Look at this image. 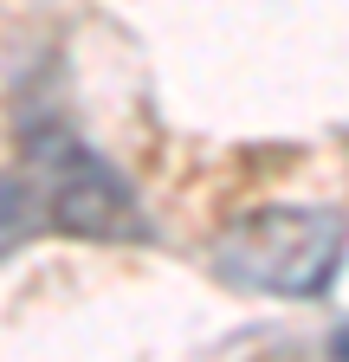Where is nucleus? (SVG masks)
I'll use <instances>...</instances> for the list:
<instances>
[{
	"mask_svg": "<svg viewBox=\"0 0 349 362\" xmlns=\"http://www.w3.org/2000/svg\"><path fill=\"white\" fill-rule=\"evenodd\" d=\"M349 226L336 207H259L213 240V272L266 298H324L343 272Z\"/></svg>",
	"mask_w": 349,
	"mask_h": 362,
	"instance_id": "nucleus-1",
	"label": "nucleus"
},
{
	"mask_svg": "<svg viewBox=\"0 0 349 362\" xmlns=\"http://www.w3.org/2000/svg\"><path fill=\"white\" fill-rule=\"evenodd\" d=\"M26 149H32L39 181H46V220L59 233H71V240H149L143 201L129 194V181L97 149H84L71 129L39 123L26 136Z\"/></svg>",
	"mask_w": 349,
	"mask_h": 362,
	"instance_id": "nucleus-2",
	"label": "nucleus"
},
{
	"mask_svg": "<svg viewBox=\"0 0 349 362\" xmlns=\"http://www.w3.org/2000/svg\"><path fill=\"white\" fill-rule=\"evenodd\" d=\"M39 226H46V201L26 175H0V259L13 246H26Z\"/></svg>",
	"mask_w": 349,
	"mask_h": 362,
	"instance_id": "nucleus-3",
	"label": "nucleus"
},
{
	"mask_svg": "<svg viewBox=\"0 0 349 362\" xmlns=\"http://www.w3.org/2000/svg\"><path fill=\"white\" fill-rule=\"evenodd\" d=\"M330 356H349V324H343V330L330 337Z\"/></svg>",
	"mask_w": 349,
	"mask_h": 362,
	"instance_id": "nucleus-4",
	"label": "nucleus"
}]
</instances>
